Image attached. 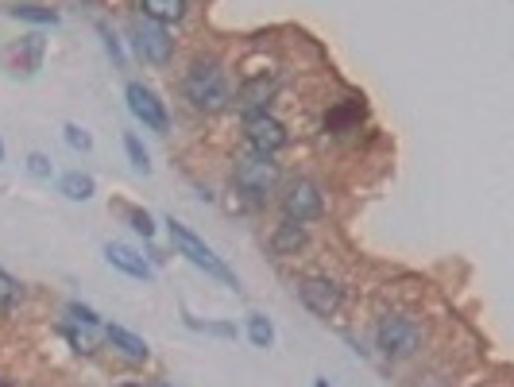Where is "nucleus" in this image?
<instances>
[{
  "label": "nucleus",
  "mask_w": 514,
  "mask_h": 387,
  "mask_svg": "<svg viewBox=\"0 0 514 387\" xmlns=\"http://www.w3.org/2000/svg\"><path fill=\"white\" fill-rule=\"evenodd\" d=\"M186 97L194 101V109L201 113H221L229 105V78L217 62H194L190 74H186Z\"/></svg>",
  "instance_id": "1"
},
{
  "label": "nucleus",
  "mask_w": 514,
  "mask_h": 387,
  "mask_svg": "<svg viewBox=\"0 0 514 387\" xmlns=\"http://www.w3.org/2000/svg\"><path fill=\"white\" fill-rule=\"evenodd\" d=\"M236 190L248 198V202H267L271 194H275V186H279V163H275V155H248V159H240L236 163Z\"/></svg>",
  "instance_id": "2"
},
{
  "label": "nucleus",
  "mask_w": 514,
  "mask_h": 387,
  "mask_svg": "<svg viewBox=\"0 0 514 387\" xmlns=\"http://www.w3.org/2000/svg\"><path fill=\"white\" fill-rule=\"evenodd\" d=\"M167 225H171V240L178 244V252H182V256H186L190 264H198V268L209 271L213 279H221V283L236 287V275H232V271L225 268V260H221V256H217V252H213L209 244H201V240L194 237V233H190V229H186L182 221H174V217L167 221Z\"/></svg>",
  "instance_id": "3"
},
{
  "label": "nucleus",
  "mask_w": 514,
  "mask_h": 387,
  "mask_svg": "<svg viewBox=\"0 0 514 387\" xmlns=\"http://www.w3.org/2000/svg\"><path fill=\"white\" fill-rule=\"evenodd\" d=\"M418 341H422V329H418L414 318H402V314L383 318V326H379V349H383V357L391 360L410 357L418 349Z\"/></svg>",
  "instance_id": "4"
},
{
  "label": "nucleus",
  "mask_w": 514,
  "mask_h": 387,
  "mask_svg": "<svg viewBox=\"0 0 514 387\" xmlns=\"http://www.w3.org/2000/svg\"><path fill=\"white\" fill-rule=\"evenodd\" d=\"M128 109H132V117L140 120L143 128H151V132H167V128H171L167 105L147 90V86H140V82H128Z\"/></svg>",
  "instance_id": "5"
},
{
  "label": "nucleus",
  "mask_w": 514,
  "mask_h": 387,
  "mask_svg": "<svg viewBox=\"0 0 514 387\" xmlns=\"http://www.w3.org/2000/svg\"><path fill=\"white\" fill-rule=\"evenodd\" d=\"M244 132H248V144H252L256 155H275V151H283L286 140H290L283 120H275L271 113H252L248 124H244Z\"/></svg>",
  "instance_id": "6"
},
{
  "label": "nucleus",
  "mask_w": 514,
  "mask_h": 387,
  "mask_svg": "<svg viewBox=\"0 0 514 387\" xmlns=\"http://www.w3.org/2000/svg\"><path fill=\"white\" fill-rule=\"evenodd\" d=\"M321 209H325V198H321V190L314 182H294L283 194V213L286 221H294V225H306V221L321 217Z\"/></svg>",
  "instance_id": "7"
},
{
  "label": "nucleus",
  "mask_w": 514,
  "mask_h": 387,
  "mask_svg": "<svg viewBox=\"0 0 514 387\" xmlns=\"http://www.w3.org/2000/svg\"><path fill=\"white\" fill-rule=\"evenodd\" d=\"M132 39H136V51H140L147 62H155V66H167V62H171L174 43L167 39V28H163V24L140 20V24H132Z\"/></svg>",
  "instance_id": "8"
},
{
  "label": "nucleus",
  "mask_w": 514,
  "mask_h": 387,
  "mask_svg": "<svg viewBox=\"0 0 514 387\" xmlns=\"http://www.w3.org/2000/svg\"><path fill=\"white\" fill-rule=\"evenodd\" d=\"M298 295H302V302H306L314 314H321V318L337 314V306H341V287H337L333 279H306Z\"/></svg>",
  "instance_id": "9"
},
{
  "label": "nucleus",
  "mask_w": 514,
  "mask_h": 387,
  "mask_svg": "<svg viewBox=\"0 0 514 387\" xmlns=\"http://www.w3.org/2000/svg\"><path fill=\"white\" fill-rule=\"evenodd\" d=\"M105 260H109L116 271L132 275V279H143V283H147V279H155V268L143 260L136 248H128V244H109V248H105Z\"/></svg>",
  "instance_id": "10"
},
{
  "label": "nucleus",
  "mask_w": 514,
  "mask_h": 387,
  "mask_svg": "<svg viewBox=\"0 0 514 387\" xmlns=\"http://www.w3.org/2000/svg\"><path fill=\"white\" fill-rule=\"evenodd\" d=\"M143 12H147V20L167 28V24H178L186 16V0H143Z\"/></svg>",
  "instance_id": "11"
},
{
  "label": "nucleus",
  "mask_w": 514,
  "mask_h": 387,
  "mask_svg": "<svg viewBox=\"0 0 514 387\" xmlns=\"http://www.w3.org/2000/svg\"><path fill=\"white\" fill-rule=\"evenodd\" d=\"M58 190H62L70 202H89V198L97 194V182L89 179V175H82V171H70V175H62Z\"/></svg>",
  "instance_id": "12"
},
{
  "label": "nucleus",
  "mask_w": 514,
  "mask_h": 387,
  "mask_svg": "<svg viewBox=\"0 0 514 387\" xmlns=\"http://www.w3.org/2000/svg\"><path fill=\"white\" fill-rule=\"evenodd\" d=\"M105 337L113 341V345L120 349V353H124V357L147 360V345H143L136 333H128V329H120V326H109V329H105Z\"/></svg>",
  "instance_id": "13"
},
{
  "label": "nucleus",
  "mask_w": 514,
  "mask_h": 387,
  "mask_svg": "<svg viewBox=\"0 0 514 387\" xmlns=\"http://www.w3.org/2000/svg\"><path fill=\"white\" fill-rule=\"evenodd\" d=\"M70 318H74V322H82L86 329H97V326H101V322H97V314H93L89 306H78V302L70 306ZM74 345H78L82 353H93V333H86V337H82V333H74Z\"/></svg>",
  "instance_id": "14"
},
{
  "label": "nucleus",
  "mask_w": 514,
  "mask_h": 387,
  "mask_svg": "<svg viewBox=\"0 0 514 387\" xmlns=\"http://www.w3.org/2000/svg\"><path fill=\"white\" fill-rule=\"evenodd\" d=\"M302 244H306V229H302V225H294V221H286L283 229L275 233V252H279V256H286V252H298Z\"/></svg>",
  "instance_id": "15"
},
{
  "label": "nucleus",
  "mask_w": 514,
  "mask_h": 387,
  "mask_svg": "<svg viewBox=\"0 0 514 387\" xmlns=\"http://www.w3.org/2000/svg\"><path fill=\"white\" fill-rule=\"evenodd\" d=\"M248 337H252V345H256V349H271V341H275V326H271L263 314H252V318H248Z\"/></svg>",
  "instance_id": "16"
},
{
  "label": "nucleus",
  "mask_w": 514,
  "mask_h": 387,
  "mask_svg": "<svg viewBox=\"0 0 514 387\" xmlns=\"http://www.w3.org/2000/svg\"><path fill=\"white\" fill-rule=\"evenodd\" d=\"M12 16H16V20H31V24H58V12L39 8V4H24V8H16Z\"/></svg>",
  "instance_id": "17"
},
{
  "label": "nucleus",
  "mask_w": 514,
  "mask_h": 387,
  "mask_svg": "<svg viewBox=\"0 0 514 387\" xmlns=\"http://www.w3.org/2000/svg\"><path fill=\"white\" fill-rule=\"evenodd\" d=\"M124 148H128V159H132V167L140 171V175H151V159H147V151H143V144L128 132L124 136Z\"/></svg>",
  "instance_id": "18"
},
{
  "label": "nucleus",
  "mask_w": 514,
  "mask_h": 387,
  "mask_svg": "<svg viewBox=\"0 0 514 387\" xmlns=\"http://www.w3.org/2000/svg\"><path fill=\"white\" fill-rule=\"evenodd\" d=\"M16 298H20V283L8 271H0V314H8L16 306Z\"/></svg>",
  "instance_id": "19"
},
{
  "label": "nucleus",
  "mask_w": 514,
  "mask_h": 387,
  "mask_svg": "<svg viewBox=\"0 0 514 387\" xmlns=\"http://www.w3.org/2000/svg\"><path fill=\"white\" fill-rule=\"evenodd\" d=\"M62 132H66V144H70L74 151H93V136H89L86 128H78V124H66Z\"/></svg>",
  "instance_id": "20"
},
{
  "label": "nucleus",
  "mask_w": 514,
  "mask_h": 387,
  "mask_svg": "<svg viewBox=\"0 0 514 387\" xmlns=\"http://www.w3.org/2000/svg\"><path fill=\"white\" fill-rule=\"evenodd\" d=\"M28 171L35 175V179H51V175H55L51 159H47V155H39V151H31L28 155Z\"/></svg>",
  "instance_id": "21"
},
{
  "label": "nucleus",
  "mask_w": 514,
  "mask_h": 387,
  "mask_svg": "<svg viewBox=\"0 0 514 387\" xmlns=\"http://www.w3.org/2000/svg\"><path fill=\"white\" fill-rule=\"evenodd\" d=\"M186 326H190V329H201V333H217V337H236V329H232V326H221V322H198V318H186Z\"/></svg>",
  "instance_id": "22"
},
{
  "label": "nucleus",
  "mask_w": 514,
  "mask_h": 387,
  "mask_svg": "<svg viewBox=\"0 0 514 387\" xmlns=\"http://www.w3.org/2000/svg\"><path fill=\"white\" fill-rule=\"evenodd\" d=\"M128 217H132V229H136V233H143V237H155V225H151V217H147L143 209H132Z\"/></svg>",
  "instance_id": "23"
},
{
  "label": "nucleus",
  "mask_w": 514,
  "mask_h": 387,
  "mask_svg": "<svg viewBox=\"0 0 514 387\" xmlns=\"http://www.w3.org/2000/svg\"><path fill=\"white\" fill-rule=\"evenodd\" d=\"M101 35H105V43H109V51H113V59L120 62V66H124V51H120V43H116V39H113V31H109V28H101Z\"/></svg>",
  "instance_id": "24"
},
{
  "label": "nucleus",
  "mask_w": 514,
  "mask_h": 387,
  "mask_svg": "<svg viewBox=\"0 0 514 387\" xmlns=\"http://www.w3.org/2000/svg\"><path fill=\"white\" fill-rule=\"evenodd\" d=\"M314 387H329V384H325V380H317V384Z\"/></svg>",
  "instance_id": "25"
},
{
  "label": "nucleus",
  "mask_w": 514,
  "mask_h": 387,
  "mask_svg": "<svg viewBox=\"0 0 514 387\" xmlns=\"http://www.w3.org/2000/svg\"><path fill=\"white\" fill-rule=\"evenodd\" d=\"M120 387H143V384H120Z\"/></svg>",
  "instance_id": "26"
},
{
  "label": "nucleus",
  "mask_w": 514,
  "mask_h": 387,
  "mask_svg": "<svg viewBox=\"0 0 514 387\" xmlns=\"http://www.w3.org/2000/svg\"><path fill=\"white\" fill-rule=\"evenodd\" d=\"M0 159H4V144H0Z\"/></svg>",
  "instance_id": "27"
}]
</instances>
